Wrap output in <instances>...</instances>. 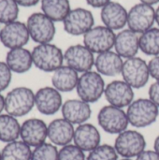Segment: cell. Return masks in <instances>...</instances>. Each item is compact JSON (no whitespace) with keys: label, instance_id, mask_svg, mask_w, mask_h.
Returning a JSON list of instances; mask_svg holds the SVG:
<instances>
[{"label":"cell","instance_id":"d4e9b609","mask_svg":"<svg viewBox=\"0 0 159 160\" xmlns=\"http://www.w3.org/2000/svg\"><path fill=\"white\" fill-rule=\"evenodd\" d=\"M40 6L42 12L54 22H63L71 10L69 0H41Z\"/></svg>","mask_w":159,"mask_h":160},{"label":"cell","instance_id":"6da1fadb","mask_svg":"<svg viewBox=\"0 0 159 160\" xmlns=\"http://www.w3.org/2000/svg\"><path fill=\"white\" fill-rule=\"evenodd\" d=\"M35 107V93L25 86L10 90L5 97V112L16 118L27 115Z\"/></svg>","mask_w":159,"mask_h":160},{"label":"cell","instance_id":"836d02e7","mask_svg":"<svg viewBox=\"0 0 159 160\" xmlns=\"http://www.w3.org/2000/svg\"><path fill=\"white\" fill-rule=\"evenodd\" d=\"M150 76L156 81H159V55L154 56L148 63Z\"/></svg>","mask_w":159,"mask_h":160},{"label":"cell","instance_id":"d590c367","mask_svg":"<svg viewBox=\"0 0 159 160\" xmlns=\"http://www.w3.org/2000/svg\"><path fill=\"white\" fill-rule=\"evenodd\" d=\"M136 160H159V154L155 150H145L136 158Z\"/></svg>","mask_w":159,"mask_h":160},{"label":"cell","instance_id":"4fadbf2b","mask_svg":"<svg viewBox=\"0 0 159 160\" xmlns=\"http://www.w3.org/2000/svg\"><path fill=\"white\" fill-rule=\"evenodd\" d=\"M30 39L26 23L14 21L5 24L0 31V41L7 49L24 47Z\"/></svg>","mask_w":159,"mask_h":160},{"label":"cell","instance_id":"83f0119b","mask_svg":"<svg viewBox=\"0 0 159 160\" xmlns=\"http://www.w3.org/2000/svg\"><path fill=\"white\" fill-rule=\"evenodd\" d=\"M140 50L146 55H159V27H152L140 35Z\"/></svg>","mask_w":159,"mask_h":160},{"label":"cell","instance_id":"3957f363","mask_svg":"<svg viewBox=\"0 0 159 160\" xmlns=\"http://www.w3.org/2000/svg\"><path fill=\"white\" fill-rule=\"evenodd\" d=\"M33 65L44 72H54L63 66L64 52L54 44H37L32 50Z\"/></svg>","mask_w":159,"mask_h":160},{"label":"cell","instance_id":"60d3db41","mask_svg":"<svg viewBox=\"0 0 159 160\" xmlns=\"http://www.w3.org/2000/svg\"><path fill=\"white\" fill-rule=\"evenodd\" d=\"M141 2L144 3V4H147V5H150V6H153L155 4H157L159 0H141Z\"/></svg>","mask_w":159,"mask_h":160},{"label":"cell","instance_id":"8992f818","mask_svg":"<svg viewBox=\"0 0 159 160\" xmlns=\"http://www.w3.org/2000/svg\"><path fill=\"white\" fill-rule=\"evenodd\" d=\"M30 38L37 44L51 43L54 38L56 28L54 22L43 12L32 13L26 22Z\"/></svg>","mask_w":159,"mask_h":160},{"label":"cell","instance_id":"f546056e","mask_svg":"<svg viewBox=\"0 0 159 160\" xmlns=\"http://www.w3.org/2000/svg\"><path fill=\"white\" fill-rule=\"evenodd\" d=\"M57 146L51 142H44L32 150L31 160H58Z\"/></svg>","mask_w":159,"mask_h":160},{"label":"cell","instance_id":"4316f807","mask_svg":"<svg viewBox=\"0 0 159 160\" xmlns=\"http://www.w3.org/2000/svg\"><path fill=\"white\" fill-rule=\"evenodd\" d=\"M31 147L19 140L6 143L1 150L2 160H31Z\"/></svg>","mask_w":159,"mask_h":160},{"label":"cell","instance_id":"7bdbcfd3","mask_svg":"<svg viewBox=\"0 0 159 160\" xmlns=\"http://www.w3.org/2000/svg\"><path fill=\"white\" fill-rule=\"evenodd\" d=\"M120 160H133V159H131V158H122V159H120Z\"/></svg>","mask_w":159,"mask_h":160},{"label":"cell","instance_id":"52a82bcc","mask_svg":"<svg viewBox=\"0 0 159 160\" xmlns=\"http://www.w3.org/2000/svg\"><path fill=\"white\" fill-rule=\"evenodd\" d=\"M97 123L105 132L116 135L127 130L129 125L127 112L112 105H106L99 110Z\"/></svg>","mask_w":159,"mask_h":160},{"label":"cell","instance_id":"30bf717a","mask_svg":"<svg viewBox=\"0 0 159 160\" xmlns=\"http://www.w3.org/2000/svg\"><path fill=\"white\" fill-rule=\"evenodd\" d=\"M156 22V9L153 6L139 3L134 5L128 11V29L141 35L151 29Z\"/></svg>","mask_w":159,"mask_h":160},{"label":"cell","instance_id":"5bb4252c","mask_svg":"<svg viewBox=\"0 0 159 160\" xmlns=\"http://www.w3.org/2000/svg\"><path fill=\"white\" fill-rule=\"evenodd\" d=\"M62 106V95L53 86L41 87L35 93V107L43 115H53Z\"/></svg>","mask_w":159,"mask_h":160},{"label":"cell","instance_id":"d6a6232c","mask_svg":"<svg viewBox=\"0 0 159 160\" xmlns=\"http://www.w3.org/2000/svg\"><path fill=\"white\" fill-rule=\"evenodd\" d=\"M12 80V71L9 69L6 62L0 61V93L5 91L10 84Z\"/></svg>","mask_w":159,"mask_h":160},{"label":"cell","instance_id":"ac0fdd59","mask_svg":"<svg viewBox=\"0 0 159 160\" xmlns=\"http://www.w3.org/2000/svg\"><path fill=\"white\" fill-rule=\"evenodd\" d=\"M101 135L92 124L84 123L77 126L74 132L73 143L83 152H91L100 145Z\"/></svg>","mask_w":159,"mask_h":160},{"label":"cell","instance_id":"9a60e30c","mask_svg":"<svg viewBox=\"0 0 159 160\" xmlns=\"http://www.w3.org/2000/svg\"><path fill=\"white\" fill-rule=\"evenodd\" d=\"M104 97L109 105L121 109L128 107L134 101V90L124 80H115L106 85Z\"/></svg>","mask_w":159,"mask_h":160},{"label":"cell","instance_id":"603a6c76","mask_svg":"<svg viewBox=\"0 0 159 160\" xmlns=\"http://www.w3.org/2000/svg\"><path fill=\"white\" fill-rule=\"evenodd\" d=\"M5 62L12 73L17 74L26 73L34 66L32 52L23 47L9 50L6 55Z\"/></svg>","mask_w":159,"mask_h":160},{"label":"cell","instance_id":"f35d334b","mask_svg":"<svg viewBox=\"0 0 159 160\" xmlns=\"http://www.w3.org/2000/svg\"><path fill=\"white\" fill-rule=\"evenodd\" d=\"M5 111V97L0 93V114Z\"/></svg>","mask_w":159,"mask_h":160},{"label":"cell","instance_id":"7402d4cb","mask_svg":"<svg viewBox=\"0 0 159 160\" xmlns=\"http://www.w3.org/2000/svg\"><path fill=\"white\" fill-rule=\"evenodd\" d=\"M123 65V58L116 52L109 51L97 54L94 67L102 76L115 77L121 74Z\"/></svg>","mask_w":159,"mask_h":160},{"label":"cell","instance_id":"484cf974","mask_svg":"<svg viewBox=\"0 0 159 160\" xmlns=\"http://www.w3.org/2000/svg\"><path fill=\"white\" fill-rule=\"evenodd\" d=\"M21 124L16 117L7 113L0 114V142H11L19 140Z\"/></svg>","mask_w":159,"mask_h":160},{"label":"cell","instance_id":"cb8c5ba5","mask_svg":"<svg viewBox=\"0 0 159 160\" xmlns=\"http://www.w3.org/2000/svg\"><path fill=\"white\" fill-rule=\"evenodd\" d=\"M79 77V73L76 70L67 65H63L52 72V84L60 93L71 92L76 89Z\"/></svg>","mask_w":159,"mask_h":160},{"label":"cell","instance_id":"ab89813d","mask_svg":"<svg viewBox=\"0 0 159 160\" xmlns=\"http://www.w3.org/2000/svg\"><path fill=\"white\" fill-rule=\"evenodd\" d=\"M154 150L159 154V135L156 138L155 142H154Z\"/></svg>","mask_w":159,"mask_h":160},{"label":"cell","instance_id":"44dd1931","mask_svg":"<svg viewBox=\"0 0 159 160\" xmlns=\"http://www.w3.org/2000/svg\"><path fill=\"white\" fill-rule=\"evenodd\" d=\"M115 52L122 58L135 57L140 50V35L130 29H124L116 35Z\"/></svg>","mask_w":159,"mask_h":160},{"label":"cell","instance_id":"ba28073f","mask_svg":"<svg viewBox=\"0 0 159 160\" xmlns=\"http://www.w3.org/2000/svg\"><path fill=\"white\" fill-rule=\"evenodd\" d=\"M121 75L123 80L133 89H141L144 87L151 77L148 63L137 56L124 61Z\"/></svg>","mask_w":159,"mask_h":160},{"label":"cell","instance_id":"7a4b0ae2","mask_svg":"<svg viewBox=\"0 0 159 160\" xmlns=\"http://www.w3.org/2000/svg\"><path fill=\"white\" fill-rule=\"evenodd\" d=\"M127 115L129 125L136 128H144L157 120L159 108L150 98H138L127 107Z\"/></svg>","mask_w":159,"mask_h":160},{"label":"cell","instance_id":"4dcf8cb0","mask_svg":"<svg viewBox=\"0 0 159 160\" xmlns=\"http://www.w3.org/2000/svg\"><path fill=\"white\" fill-rule=\"evenodd\" d=\"M118 157L114 146L110 144H100L98 147L89 152L86 160H119Z\"/></svg>","mask_w":159,"mask_h":160},{"label":"cell","instance_id":"74e56055","mask_svg":"<svg viewBox=\"0 0 159 160\" xmlns=\"http://www.w3.org/2000/svg\"><path fill=\"white\" fill-rule=\"evenodd\" d=\"M16 3L21 6V7H25V8H30L36 6L39 1L41 0H15Z\"/></svg>","mask_w":159,"mask_h":160},{"label":"cell","instance_id":"9c48e42d","mask_svg":"<svg viewBox=\"0 0 159 160\" xmlns=\"http://www.w3.org/2000/svg\"><path fill=\"white\" fill-rule=\"evenodd\" d=\"M116 34L105 25L94 26L83 35V45L93 53H102L112 51L114 47Z\"/></svg>","mask_w":159,"mask_h":160},{"label":"cell","instance_id":"f6af8a7d","mask_svg":"<svg viewBox=\"0 0 159 160\" xmlns=\"http://www.w3.org/2000/svg\"><path fill=\"white\" fill-rule=\"evenodd\" d=\"M0 31H1V28H0Z\"/></svg>","mask_w":159,"mask_h":160},{"label":"cell","instance_id":"8d00e7d4","mask_svg":"<svg viewBox=\"0 0 159 160\" xmlns=\"http://www.w3.org/2000/svg\"><path fill=\"white\" fill-rule=\"evenodd\" d=\"M111 1L112 0H86V3L92 8H102L107 4H109Z\"/></svg>","mask_w":159,"mask_h":160},{"label":"cell","instance_id":"e0dca14e","mask_svg":"<svg viewBox=\"0 0 159 160\" xmlns=\"http://www.w3.org/2000/svg\"><path fill=\"white\" fill-rule=\"evenodd\" d=\"M62 116L64 119L72 125H82L86 123L91 115L92 109L89 103L82 99H68L63 103L61 108Z\"/></svg>","mask_w":159,"mask_h":160},{"label":"cell","instance_id":"8fae6325","mask_svg":"<svg viewBox=\"0 0 159 160\" xmlns=\"http://www.w3.org/2000/svg\"><path fill=\"white\" fill-rule=\"evenodd\" d=\"M95 18L93 13L83 8L71 9L63 21L64 30L71 36L85 35L94 27Z\"/></svg>","mask_w":159,"mask_h":160},{"label":"cell","instance_id":"2e32d148","mask_svg":"<svg viewBox=\"0 0 159 160\" xmlns=\"http://www.w3.org/2000/svg\"><path fill=\"white\" fill-rule=\"evenodd\" d=\"M21 141L30 147H37L48 139V125L38 118H29L21 124Z\"/></svg>","mask_w":159,"mask_h":160},{"label":"cell","instance_id":"ee69618b","mask_svg":"<svg viewBox=\"0 0 159 160\" xmlns=\"http://www.w3.org/2000/svg\"><path fill=\"white\" fill-rule=\"evenodd\" d=\"M0 160H2V158H1V151H0Z\"/></svg>","mask_w":159,"mask_h":160},{"label":"cell","instance_id":"e575fe53","mask_svg":"<svg viewBox=\"0 0 159 160\" xmlns=\"http://www.w3.org/2000/svg\"><path fill=\"white\" fill-rule=\"evenodd\" d=\"M149 98L159 108V81H156L151 84L148 91Z\"/></svg>","mask_w":159,"mask_h":160},{"label":"cell","instance_id":"b9f144b4","mask_svg":"<svg viewBox=\"0 0 159 160\" xmlns=\"http://www.w3.org/2000/svg\"><path fill=\"white\" fill-rule=\"evenodd\" d=\"M156 22H157V23L158 24L159 26V6L158 8L156 9Z\"/></svg>","mask_w":159,"mask_h":160},{"label":"cell","instance_id":"1f68e13d","mask_svg":"<svg viewBox=\"0 0 159 160\" xmlns=\"http://www.w3.org/2000/svg\"><path fill=\"white\" fill-rule=\"evenodd\" d=\"M58 160H86L85 152L73 144H67L58 152Z\"/></svg>","mask_w":159,"mask_h":160},{"label":"cell","instance_id":"ffe728a7","mask_svg":"<svg viewBox=\"0 0 159 160\" xmlns=\"http://www.w3.org/2000/svg\"><path fill=\"white\" fill-rule=\"evenodd\" d=\"M128 12L118 2L111 1L101 8L100 17L105 26L112 30H120L127 24Z\"/></svg>","mask_w":159,"mask_h":160},{"label":"cell","instance_id":"d6986e66","mask_svg":"<svg viewBox=\"0 0 159 160\" xmlns=\"http://www.w3.org/2000/svg\"><path fill=\"white\" fill-rule=\"evenodd\" d=\"M75 128L74 125L66 119L57 118L48 125V139L55 146L63 147L73 142Z\"/></svg>","mask_w":159,"mask_h":160},{"label":"cell","instance_id":"7c38bea8","mask_svg":"<svg viewBox=\"0 0 159 160\" xmlns=\"http://www.w3.org/2000/svg\"><path fill=\"white\" fill-rule=\"evenodd\" d=\"M95 59L94 53L86 46L82 44L71 45L64 52L66 65L78 73L92 70V68L95 66Z\"/></svg>","mask_w":159,"mask_h":160},{"label":"cell","instance_id":"5b68a950","mask_svg":"<svg viewBox=\"0 0 159 160\" xmlns=\"http://www.w3.org/2000/svg\"><path fill=\"white\" fill-rule=\"evenodd\" d=\"M113 146L118 156L132 159L145 151L146 140L141 132L127 129L117 135Z\"/></svg>","mask_w":159,"mask_h":160},{"label":"cell","instance_id":"f1b7e54d","mask_svg":"<svg viewBox=\"0 0 159 160\" xmlns=\"http://www.w3.org/2000/svg\"><path fill=\"white\" fill-rule=\"evenodd\" d=\"M19 5L15 0H0V23L7 24L17 21Z\"/></svg>","mask_w":159,"mask_h":160},{"label":"cell","instance_id":"277c9868","mask_svg":"<svg viewBox=\"0 0 159 160\" xmlns=\"http://www.w3.org/2000/svg\"><path fill=\"white\" fill-rule=\"evenodd\" d=\"M105 88L106 84L102 75L97 70H89L79 77L76 91L80 99L91 104L100 99Z\"/></svg>","mask_w":159,"mask_h":160}]
</instances>
